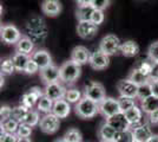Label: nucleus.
Wrapping results in <instances>:
<instances>
[{
  "mask_svg": "<svg viewBox=\"0 0 158 142\" xmlns=\"http://www.w3.org/2000/svg\"><path fill=\"white\" fill-rule=\"evenodd\" d=\"M26 31L28 37L33 41L43 43L47 36V28L45 25V21L38 15H33L26 23Z\"/></svg>",
  "mask_w": 158,
  "mask_h": 142,
  "instance_id": "nucleus-1",
  "label": "nucleus"
},
{
  "mask_svg": "<svg viewBox=\"0 0 158 142\" xmlns=\"http://www.w3.org/2000/svg\"><path fill=\"white\" fill-rule=\"evenodd\" d=\"M76 114L80 117V118H92L99 113L98 103L93 102L92 100L87 98V97H83L80 101L76 104Z\"/></svg>",
  "mask_w": 158,
  "mask_h": 142,
  "instance_id": "nucleus-2",
  "label": "nucleus"
},
{
  "mask_svg": "<svg viewBox=\"0 0 158 142\" xmlns=\"http://www.w3.org/2000/svg\"><path fill=\"white\" fill-rule=\"evenodd\" d=\"M60 69V81L65 83H73L78 80L81 74V67L70 61L63 63L59 67Z\"/></svg>",
  "mask_w": 158,
  "mask_h": 142,
  "instance_id": "nucleus-3",
  "label": "nucleus"
},
{
  "mask_svg": "<svg viewBox=\"0 0 158 142\" xmlns=\"http://www.w3.org/2000/svg\"><path fill=\"white\" fill-rule=\"evenodd\" d=\"M120 46H122L120 41L114 34H106L99 43V50L103 51L107 56L117 54L120 51Z\"/></svg>",
  "mask_w": 158,
  "mask_h": 142,
  "instance_id": "nucleus-4",
  "label": "nucleus"
},
{
  "mask_svg": "<svg viewBox=\"0 0 158 142\" xmlns=\"http://www.w3.org/2000/svg\"><path fill=\"white\" fill-rule=\"evenodd\" d=\"M99 107V114L105 117V118H110L112 116L117 115L120 111L119 108L118 98H113V97H105L103 101L98 104Z\"/></svg>",
  "mask_w": 158,
  "mask_h": 142,
  "instance_id": "nucleus-5",
  "label": "nucleus"
},
{
  "mask_svg": "<svg viewBox=\"0 0 158 142\" xmlns=\"http://www.w3.org/2000/svg\"><path fill=\"white\" fill-rule=\"evenodd\" d=\"M0 37H1V41L6 44L10 45H15L19 39L23 37V34L20 32V30L18 27L13 25V24H6V25H2L1 30H0Z\"/></svg>",
  "mask_w": 158,
  "mask_h": 142,
  "instance_id": "nucleus-6",
  "label": "nucleus"
},
{
  "mask_svg": "<svg viewBox=\"0 0 158 142\" xmlns=\"http://www.w3.org/2000/svg\"><path fill=\"white\" fill-rule=\"evenodd\" d=\"M84 97H87V98H90L93 102L99 104L106 97L105 89L103 87V84H100L98 82H91L85 87Z\"/></svg>",
  "mask_w": 158,
  "mask_h": 142,
  "instance_id": "nucleus-7",
  "label": "nucleus"
},
{
  "mask_svg": "<svg viewBox=\"0 0 158 142\" xmlns=\"http://www.w3.org/2000/svg\"><path fill=\"white\" fill-rule=\"evenodd\" d=\"M60 118L58 116H56L53 113L45 114L40 118L39 127L41 131H44L45 134H54L60 126Z\"/></svg>",
  "mask_w": 158,
  "mask_h": 142,
  "instance_id": "nucleus-8",
  "label": "nucleus"
},
{
  "mask_svg": "<svg viewBox=\"0 0 158 142\" xmlns=\"http://www.w3.org/2000/svg\"><path fill=\"white\" fill-rule=\"evenodd\" d=\"M89 64L94 70H104L110 64V56H107V54H104L103 51H100L98 49L97 51L91 54Z\"/></svg>",
  "mask_w": 158,
  "mask_h": 142,
  "instance_id": "nucleus-9",
  "label": "nucleus"
},
{
  "mask_svg": "<svg viewBox=\"0 0 158 142\" xmlns=\"http://www.w3.org/2000/svg\"><path fill=\"white\" fill-rule=\"evenodd\" d=\"M66 91L67 90L60 84L59 82H54V83L46 84V87L44 89V95H46L53 102H56L59 101V100H64Z\"/></svg>",
  "mask_w": 158,
  "mask_h": 142,
  "instance_id": "nucleus-10",
  "label": "nucleus"
},
{
  "mask_svg": "<svg viewBox=\"0 0 158 142\" xmlns=\"http://www.w3.org/2000/svg\"><path fill=\"white\" fill-rule=\"evenodd\" d=\"M98 25L93 24L91 20L87 21H79L77 25V33L83 39H92L97 34Z\"/></svg>",
  "mask_w": 158,
  "mask_h": 142,
  "instance_id": "nucleus-11",
  "label": "nucleus"
},
{
  "mask_svg": "<svg viewBox=\"0 0 158 142\" xmlns=\"http://www.w3.org/2000/svg\"><path fill=\"white\" fill-rule=\"evenodd\" d=\"M117 90L120 96H125V97L137 98V95H138V85H136L129 78L119 81L117 83Z\"/></svg>",
  "mask_w": 158,
  "mask_h": 142,
  "instance_id": "nucleus-12",
  "label": "nucleus"
},
{
  "mask_svg": "<svg viewBox=\"0 0 158 142\" xmlns=\"http://www.w3.org/2000/svg\"><path fill=\"white\" fill-rule=\"evenodd\" d=\"M41 96H44V93L41 91V89L40 88H32L31 90H28L27 93L23 95V97H21V103L20 104H23V105H25L26 108L28 109H32L38 101L40 100V97Z\"/></svg>",
  "mask_w": 158,
  "mask_h": 142,
  "instance_id": "nucleus-13",
  "label": "nucleus"
},
{
  "mask_svg": "<svg viewBox=\"0 0 158 142\" xmlns=\"http://www.w3.org/2000/svg\"><path fill=\"white\" fill-rule=\"evenodd\" d=\"M40 78L45 84L58 82L60 80V69L57 65L51 64L50 67L40 70Z\"/></svg>",
  "mask_w": 158,
  "mask_h": 142,
  "instance_id": "nucleus-14",
  "label": "nucleus"
},
{
  "mask_svg": "<svg viewBox=\"0 0 158 142\" xmlns=\"http://www.w3.org/2000/svg\"><path fill=\"white\" fill-rule=\"evenodd\" d=\"M90 57H91L90 51L85 46H81V45L76 46L72 50V52H71V61L74 62L76 64L80 65V67L86 64V63H89Z\"/></svg>",
  "mask_w": 158,
  "mask_h": 142,
  "instance_id": "nucleus-15",
  "label": "nucleus"
},
{
  "mask_svg": "<svg viewBox=\"0 0 158 142\" xmlns=\"http://www.w3.org/2000/svg\"><path fill=\"white\" fill-rule=\"evenodd\" d=\"M132 134H133V140L138 142H148L153 135L149 123H142L137 128L132 129Z\"/></svg>",
  "mask_w": 158,
  "mask_h": 142,
  "instance_id": "nucleus-16",
  "label": "nucleus"
},
{
  "mask_svg": "<svg viewBox=\"0 0 158 142\" xmlns=\"http://www.w3.org/2000/svg\"><path fill=\"white\" fill-rule=\"evenodd\" d=\"M41 11L47 17H57L61 12V2L59 0H44L41 2Z\"/></svg>",
  "mask_w": 158,
  "mask_h": 142,
  "instance_id": "nucleus-17",
  "label": "nucleus"
},
{
  "mask_svg": "<svg viewBox=\"0 0 158 142\" xmlns=\"http://www.w3.org/2000/svg\"><path fill=\"white\" fill-rule=\"evenodd\" d=\"M31 58L38 64L40 70L44 68H47L52 64V57L47 52L46 50H37L31 54Z\"/></svg>",
  "mask_w": 158,
  "mask_h": 142,
  "instance_id": "nucleus-18",
  "label": "nucleus"
},
{
  "mask_svg": "<svg viewBox=\"0 0 158 142\" xmlns=\"http://www.w3.org/2000/svg\"><path fill=\"white\" fill-rule=\"evenodd\" d=\"M106 122L111 126L112 128H114L117 131H120V130H126V129H130V124L126 120L125 115L123 113H119L117 115L112 116L110 118H106Z\"/></svg>",
  "mask_w": 158,
  "mask_h": 142,
  "instance_id": "nucleus-19",
  "label": "nucleus"
},
{
  "mask_svg": "<svg viewBox=\"0 0 158 142\" xmlns=\"http://www.w3.org/2000/svg\"><path fill=\"white\" fill-rule=\"evenodd\" d=\"M70 104L71 103H69L65 98L56 101L54 104H53L52 113L56 116H58L59 118H66L67 116L70 115V113H71V105Z\"/></svg>",
  "mask_w": 158,
  "mask_h": 142,
  "instance_id": "nucleus-20",
  "label": "nucleus"
},
{
  "mask_svg": "<svg viewBox=\"0 0 158 142\" xmlns=\"http://www.w3.org/2000/svg\"><path fill=\"white\" fill-rule=\"evenodd\" d=\"M34 50V41L28 36H23L15 44V52L25 54H32Z\"/></svg>",
  "mask_w": 158,
  "mask_h": 142,
  "instance_id": "nucleus-21",
  "label": "nucleus"
},
{
  "mask_svg": "<svg viewBox=\"0 0 158 142\" xmlns=\"http://www.w3.org/2000/svg\"><path fill=\"white\" fill-rule=\"evenodd\" d=\"M116 134H117V130L112 128L106 121L98 129V136L100 141H113Z\"/></svg>",
  "mask_w": 158,
  "mask_h": 142,
  "instance_id": "nucleus-22",
  "label": "nucleus"
},
{
  "mask_svg": "<svg viewBox=\"0 0 158 142\" xmlns=\"http://www.w3.org/2000/svg\"><path fill=\"white\" fill-rule=\"evenodd\" d=\"M125 115L126 120L129 122L130 126H133V124H138V123H142V118H143V110L142 108H138L137 105L132 107L131 109H129L127 111L123 113ZM130 128V127H129Z\"/></svg>",
  "mask_w": 158,
  "mask_h": 142,
  "instance_id": "nucleus-23",
  "label": "nucleus"
},
{
  "mask_svg": "<svg viewBox=\"0 0 158 142\" xmlns=\"http://www.w3.org/2000/svg\"><path fill=\"white\" fill-rule=\"evenodd\" d=\"M140 108L145 114H151L153 111L158 110V97L155 95L149 96L148 98H144L140 101Z\"/></svg>",
  "mask_w": 158,
  "mask_h": 142,
  "instance_id": "nucleus-24",
  "label": "nucleus"
},
{
  "mask_svg": "<svg viewBox=\"0 0 158 142\" xmlns=\"http://www.w3.org/2000/svg\"><path fill=\"white\" fill-rule=\"evenodd\" d=\"M120 52L125 57H135L139 54V46L136 41H126L120 46Z\"/></svg>",
  "mask_w": 158,
  "mask_h": 142,
  "instance_id": "nucleus-25",
  "label": "nucleus"
},
{
  "mask_svg": "<svg viewBox=\"0 0 158 142\" xmlns=\"http://www.w3.org/2000/svg\"><path fill=\"white\" fill-rule=\"evenodd\" d=\"M93 12H94V7L92 5H79L76 15L79 21H87L91 20Z\"/></svg>",
  "mask_w": 158,
  "mask_h": 142,
  "instance_id": "nucleus-26",
  "label": "nucleus"
},
{
  "mask_svg": "<svg viewBox=\"0 0 158 142\" xmlns=\"http://www.w3.org/2000/svg\"><path fill=\"white\" fill-rule=\"evenodd\" d=\"M31 58L28 57V54H20V52H15L13 54V57H12V61H13V64L14 67H15V70L17 71H25V69H26V65L28 61H30Z\"/></svg>",
  "mask_w": 158,
  "mask_h": 142,
  "instance_id": "nucleus-27",
  "label": "nucleus"
},
{
  "mask_svg": "<svg viewBox=\"0 0 158 142\" xmlns=\"http://www.w3.org/2000/svg\"><path fill=\"white\" fill-rule=\"evenodd\" d=\"M129 80L131 82H133L136 85H143V84H146V83H149L150 82V78H149V76H146L144 75L142 71H139L138 69H133L130 75H129V77H127Z\"/></svg>",
  "mask_w": 158,
  "mask_h": 142,
  "instance_id": "nucleus-28",
  "label": "nucleus"
},
{
  "mask_svg": "<svg viewBox=\"0 0 158 142\" xmlns=\"http://www.w3.org/2000/svg\"><path fill=\"white\" fill-rule=\"evenodd\" d=\"M53 104H54V102L50 97H47L46 95H44L40 97V100L37 103V109H38V111H41L44 114H48V113H52Z\"/></svg>",
  "mask_w": 158,
  "mask_h": 142,
  "instance_id": "nucleus-29",
  "label": "nucleus"
},
{
  "mask_svg": "<svg viewBox=\"0 0 158 142\" xmlns=\"http://www.w3.org/2000/svg\"><path fill=\"white\" fill-rule=\"evenodd\" d=\"M19 124L20 122L14 120L13 117H10L7 120H4V121H1V133L5 131V133L15 134L18 128H19Z\"/></svg>",
  "mask_w": 158,
  "mask_h": 142,
  "instance_id": "nucleus-30",
  "label": "nucleus"
},
{
  "mask_svg": "<svg viewBox=\"0 0 158 142\" xmlns=\"http://www.w3.org/2000/svg\"><path fill=\"white\" fill-rule=\"evenodd\" d=\"M21 122H23V123H26V124L31 126V127H34V126L39 124L40 117H39L38 110H32V109H30L26 113V115H25V117L23 118Z\"/></svg>",
  "mask_w": 158,
  "mask_h": 142,
  "instance_id": "nucleus-31",
  "label": "nucleus"
},
{
  "mask_svg": "<svg viewBox=\"0 0 158 142\" xmlns=\"http://www.w3.org/2000/svg\"><path fill=\"white\" fill-rule=\"evenodd\" d=\"M118 103H119V108H120V111H122V113H125L129 109H131L132 107L136 105L135 98L125 97V96H119Z\"/></svg>",
  "mask_w": 158,
  "mask_h": 142,
  "instance_id": "nucleus-32",
  "label": "nucleus"
},
{
  "mask_svg": "<svg viewBox=\"0 0 158 142\" xmlns=\"http://www.w3.org/2000/svg\"><path fill=\"white\" fill-rule=\"evenodd\" d=\"M81 98H83L81 93H80L79 90H77V89H69V90L66 91L65 100L69 102V103H71V104H77Z\"/></svg>",
  "mask_w": 158,
  "mask_h": 142,
  "instance_id": "nucleus-33",
  "label": "nucleus"
},
{
  "mask_svg": "<svg viewBox=\"0 0 158 142\" xmlns=\"http://www.w3.org/2000/svg\"><path fill=\"white\" fill-rule=\"evenodd\" d=\"M63 137H64L67 142H81V139H83L81 133L76 128L69 129L65 134H64Z\"/></svg>",
  "mask_w": 158,
  "mask_h": 142,
  "instance_id": "nucleus-34",
  "label": "nucleus"
},
{
  "mask_svg": "<svg viewBox=\"0 0 158 142\" xmlns=\"http://www.w3.org/2000/svg\"><path fill=\"white\" fill-rule=\"evenodd\" d=\"M114 142H132L133 141V134H132L131 129H126V130H120L117 131V134L114 136Z\"/></svg>",
  "mask_w": 158,
  "mask_h": 142,
  "instance_id": "nucleus-35",
  "label": "nucleus"
},
{
  "mask_svg": "<svg viewBox=\"0 0 158 142\" xmlns=\"http://www.w3.org/2000/svg\"><path fill=\"white\" fill-rule=\"evenodd\" d=\"M28 110H30V109L26 108V107H25V105H23V104L17 105V107L12 108V117H13L14 120L21 122V121H23V118L25 117V115H26V113L28 111Z\"/></svg>",
  "mask_w": 158,
  "mask_h": 142,
  "instance_id": "nucleus-36",
  "label": "nucleus"
},
{
  "mask_svg": "<svg viewBox=\"0 0 158 142\" xmlns=\"http://www.w3.org/2000/svg\"><path fill=\"white\" fill-rule=\"evenodd\" d=\"M15 71V67L12 58H7L1 62V75H12Z\"/></svg>",
  "mask_w": 158,
  "mask_h": 142,
  "instance_id": "nucleus-37",
  "label": "nucleus"
},
{
  "mask_svg": "<svg viewBox=\"0 0 158 142\" xmlns=\"http://www.w3.org/2000/svg\"><path fill=\"white\" fill-rule=\"evenodd\" d=\"M152 95V89H151V84L150 82L146 83V84H143V85H139L138 87V95H137V98H139L140 101L144 100V98H148L149 96Z\"/></svg>",
  "mask_w": 158,
  "mask_h": 142,
  "instance_id": "nucleus-38",
  "label": "nucleus"
},
{
  "mask_svg": "<svg viewBox=\"0 0 158 142\" xmlns=\"http://www.w3.org/2000/svg\"><path fill=\"white\" fill-rule=\"evenodd\" d=\"M152 64H153V62H151L150 59L149 61H140L139 63H137V65L135 67V69H138L139 71H142L144 75L149 76L152 69Z\"/></svg>",
  "mask_w": 158,
  "mask_h": 142,
  "instance_id": "nucleus-39",
  "label": "nucleus"
},
{
  "mask_svg": "<svg viewBox=\"0 0 158 142\" xmlns=\"http://www.w3.org/2000/svg\"><path fill=\"white\" fill-rule=\"evenodd\" d=\"M15 134L19 136V137H30L31 134H32V127L26 124V123L20 122L19 128H18Z\"/></svg>",
  "mask_w": 158,
  "mask_h": 142,
  "instance_id": "nucleus-40",
  "label": "nucleus"
},
{
  "mask_svg": "<svg viewBox=\"0 0 158 142\" xmlns=\"http://www.w3.org/2000/svg\"><path fill=\"white\" fill-rule=\"evenodd\" d=\"M148 56L149 59L153 63H158V41H153L148 49Z\"/></svg>",
  "mask_w": 158,
  "mask_h": 142,
  "instance_id": "nucleus-41",
  "label": "nucleus"
},
{
  "mask_svg": "<svg viewBox=\"0 0 158 142\" xmlns=\"http://www.w3.org/2000/svg\"><path fill=\"white\" fill-rule=\"evenodd\" d=\"M105 19V14H104V11L102 10H94V12L92 14V18H91V21L96 25H100Z\"/></svg>",
  "mask_w": 158,
  "mask_h": 142,
  "instance_id": "nucleus-42",
  "label": "nucleus"
},
{
  "mask_svg": "<svg viewBox=\"0 0 158 142\" xmlns=\"http://www.w3.org/2000/svg\"><path fill=\"white\" fill-rule=\"evenodd\" d=\"M38 71H40V68L38 67V64L31 58V59L28 61V63H27L26 69H25L24 72L27 75H34V74H37Z\"/></svg>",
  "mask_w": 158,
  "mask_h": 142,
  "instance_id": "nucleus-43",
  "label": "nucleus"
},
{
  "mask_svg": "<svg viewBox=\"0 0 158 142\" xmlns=\"http://www.w3.org/2000/svg\"><path fill=\"white\" fill-rule=\"evenodd\" d=\"M18 139H19V136L17 134L2 131L1 136H0V142H18Z\"/></svg>",
  "mask_w": 158,
  "mask_h": 142,
  "instance_id": "nucleus-44",
  "label": "nucleus"
},
{
  "mask_svg": "<svg viewBox=\"0 0 158 142\" xmlns=\"http://www.w3.org/2000/svg\"><path fill=\"white\" fill-rule=\"evenodd\" d=\"M91 5L94 7V10H102V11H104L106 7L110 5V0H93Z\"/></svg>",
  "mask_w": 158,
  "mask_h": 142,
  "instance_id": "nucleus-45",
  "label": "nucleus"
},
{
  "mask_svg": "<svg viewBox=\"0 0 158 142\" xmlns=\"http://www.w3.org/2000/svg\"><path fill=\"white\" fill-rule=\"evenodd\" d=\"M0 117H1V121L12 117V108L8 105H2L0 109Z\"/></svg>",
  "mask_w": 158,
  "mask_h": 142,
  "instance_id": "nucleus-46",
  "label": "nucleus"
},
{
  "mask_svg": "<svg viewBox=\"0 0 158 142\" xmlns=\"http://www.w3.org/2000/svg\"><path fill=\"white\" fill-rule=\"evenodd\" d=\"M149 78H150V82L158 81V63L152 64V69L150 71V75H149Z\"/></svg>",
  "mask_w": 158,
  "mask_h": 142,
  "instance_id": "nucleus-47",
  "label": "nucleus"
},
{
  "mask_svg": "<svg viewBox=\"0 0 158 142\" xmlns=\"http://www.w3.org/2000/svg\"><path fill=\"white\" fill-rule=\"evenodd\" d=\"M149 122L152 124H158V110L149 114Z\"/></svg>",
  "mask_w": 158,
  "mask_h": 142,
  "instance_id": "nucleus-48",
  "label": "nucleus"
},
{
  "mask_svg": "<svg viewBox=\"0 0 158 142\" xmlns=\"http://www.w3.org/2000/svg\"><path fill=\"white\" fill-rule=\"evenodd\" d=\"M150 84H151L152 95H155V96H157L158 97V81L150 82Z\"/></svg>",
  "mask_w": 158,
  "mask_h": 142,
  "instance_id": "nucleus-49",
  "label": "nucleus"
},
{
  "mask_svg": "<svg viewBox=\"0 0 158 142\" xmlns=\"http://www.w3.org/2000/svg\"><path fill=\"white\" fill-rule=\"evenodd\" d=\"M93 0H76V2L79 5H91Z\"/></svg>",
  "mask_w": 158,
  "mask_h": 142,
  "instance_id": "nucleus-50",
  "label": "nucleus"
},
{
  "mask_svg": "<svg viewBox=\"0 0 158 142\" xmlns=\"http://www.w3.org/2000/svg\"><path fill=\"white\" fill-rule=\"evenodd\" d=\"M148 142H158V134H153V135L151 136V139Z\"/></svg>",
  "mask_w": 158,
  "mask_h": 142,
  "instance_id": "nucleus-51",
  "label": "nucleus"
},
{
  "mask_svg": "<svg viewBox=\"0 0 158 142\" xmlns=\"http://www.w3.org/2000/svg\"><path fill=\"white\" fill-rule=\"evenodd\" d=\"M18 142H31V140H30V137H19Z\"/></svg>",
  "mask_w": 158,
  "mask_h": 142,
  "instance_id": "nucleus-52",
  "label": "nucleus"
},
{
  "mask_svg": "<svg viewBox=\"0 0 158 142\" xmlns=\"http://www.w3.org/2000/svg\"><path fill=\"white\" fill-rule=\"evenodd\" d=\"M54 142H67V141H66L64 137H60V139H57V140H56Z\"/></svg>",
  "mask_w": 158,
  "mask_h": 142,
  "instance_id": "nucleus-53",
  "label": "nucleus"
},
{
  "mask_svg": "<svg viewBox=\"0 0 158 142\" xmlns=\"http://www.w3.org/2000/svg\"><path fill=\"white\" fill-rule=\"evenodd\" d=\"M100 142H114V141H100Z\"/></svg>",
  "mask_w": 158,
  "mask_h": 142,
  "instance_id": "nucleus-54",
  "label": "nucleus"
},
{
  "mask_svg": "<svg viewBox=\"0 0 158 142\" xmlns=\"http://www.w3.org/2000/svg\"><path fill=\"white\" fill-rule=\"evenodd\" d=\"M132 142H138V141H135V140H133V141H132Z\"/></svg>",
  "mask_w": 158,
  "mask_h": 142,
  "instance_id": "nucleus-55",
  "label": "nucleus"
}]
</instances>
